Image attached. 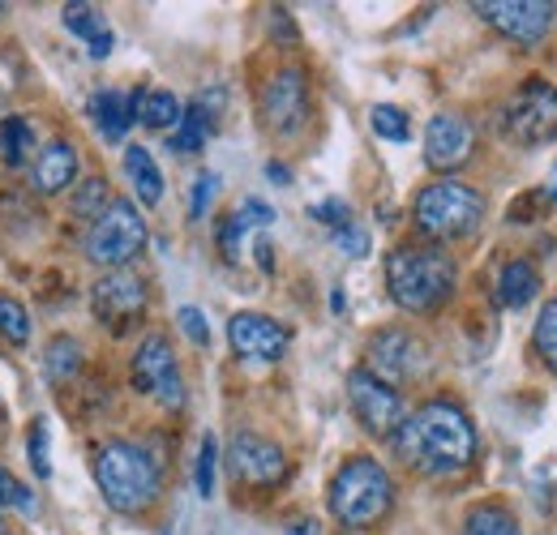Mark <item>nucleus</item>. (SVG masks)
I'll return each mask as SVG.
<instances>
[{
  "label": "nucleus",
  "instance_id": "nucleus-15",
  "mask_svg": "<svg viewBox=\"0 0 557 535\" xmlns=\"http://www.w3.org/2000/svg\"><path fill=\"white\" fill-rule=\"evenodd\" d=\"M227 343H232V351L240 356V360H278L283 351H287V326L275 322V318H267V313H236L232 322H227Z\"/></svg>",
  "mask_w": 557,
  "mask_h": 535
},
{
  "label": "nucleus",
  "instance_id": "nucleus-24",
  "mask_svg": "<svg viewBox=\"0 0 557 535\" xmlns=\"http://www.w3.org/2000/svg\"><path fill=\"white\" fill-rule=\"evenodd\" d=\"M181 99L172 90H141V103H138V121L146 129H176L181 121Z\"/></svg>",
  "mask_w": 557,
  "mask_h": 535
},
{
  "label": "nucleus",
  "instance_id": "nucleus-12",
  "mask_svg": "<svg viewBox=\"0 0 557 535\" xmlns=\"http://www.w3.org/2000/svg\"><path fill=\"white\" fill-rule=\"evenodd\" d=\"M429 364V351L417 335L408 331H382L369 343V373L386 386H399V382H412L420 377V369Z\"/></svg>",
  "mask_w": 557,
  "mask_h": 535
},
{
  "label": "nucleus",
  "instance_id": "nucleus-6",
  "mask_svg": "<svg viewBox=\"0 0 557 535\" xmlns=\"http://www.w3.org/2000/svg\"><path fill=\"white\" fill-rule=\"evenodd\" d=\"M146 249V219L129 198H116L103 206L95 227L86 232V262L108 270H121Z\"/></svg>",
  "mask_w": 557,
  "mask_h": 535
},
{
  "label": "nucleus",
  "instance_id": "nucleus-41",
  "mask_svg": "<svg viewBox=\"0 0 557 535\" xmlns=\"http://www.w3.org/2000/svg\"><path fill=\"white\" fill-rule=\"evenodd\" d=\"M545 198L557 201V163H554V176H549V185H545Z\"/></svg>",
  "mask_w": 557,
  "mask_h": 535
},
{
  "label": "nucleus",
  "instance_id": "nucleus-38",
  "mask_svg": "<svg viewBox=\"0 0 557 535\" xmlns=\"http://www.w3.org/2000/svg\"><path fill=\"white\" fill-rule=\"evenodd\" d=\"M313 219H322V223H331V227L339 232V227H348V223H351V219H348V201H339V198L322 201V206H313Z\"/></svg>",
  "mask_w": 557,
  "mask_h": 535
},
{
  "label": "nucleus",
  "instance_id": "nucleus-4",
  "mask_svg": "<svg viewBox=\"0 0 557 535\" xmlns=\"http://www.w3.org/2000/svg\"><path fill=\"white\" fill-rule=\"evenodd\" d=\"M95 480L112 510L141 514L159 497V468L134 441H108L95 459Z\"/></svg>",
  "mask_w": 557,
  "mask_h": 535
},
{
  "label": "nucleus",
  "instance_id": "nucleus-18",
  "mask_svg": "<svg viewBox=\"0 0 557 535\" xmlns=\"http://www.w3.org/2000/svg\"><path fill=\"white\" fill-rule=\"evenodd\" d=\"M73 176H77V150L70 141H48L35 159V189L39 194H61L73 185Z\"/></svg>",
  "mask_w": 557,
  "mask_h": 535
},
{
  "label": "nucleus",
  "instance_id": "nucleus-11",
  "mask_svg": "<svg viewBox=\"0 0 557 535\" xmlns=\"http://www.w3.org/2000/svg\"><path fill=\"white\" fill-rule=\"evenodd\" d=\"M348 399L356 420L373 437H391L404 424V399H399V390L386 386V382H377L369 369H356L348 377Z\"/></svg>",
  "mask_w": 557,
  "mask_h": 535
},
{
  "label": "nucleus",
  "instance_id": "nucleus-10",
  "mask_svg": "<svg viewBox=\"0 0 557 535\" xmlns=\"http://www.w3.org/2000/svg\"><path fill=\"white\" fill-rule=\"evenodd\" d=\"M90 309L108 331H129L146 313V283L129 270H108L95 287H90Z\"/></svg>",
  "mask_w": 557,
  "mask_h": 535
},
{
  "label": "nucleus",
  "instance_id": "nucleus-30",
  "mask_svg": "<svg viewBox=\"0 0 557 535\" xmlns=\"http://www.w3.org/2000/svg\"><path fill=\"white\" fill-rule=\"evenodd\" d=\"M0 335L9 338L13 347L30 343V313H26L13 296H0Z\"/></svg>",
  "mask_w": 557,
  "mask_h": 535
},
{
  "label": "nucleus",
  "instance_id": "nucleus-35",
  "mask_svg": "<svg viewBox=\"0 0 557 535\" xmlns=\"http://www.w3.org/2000/svg\"><path fill=\"white\" fill-rule=\"evenodd\" d=\"M176 322H181V331L194 338L198 347H207L210 343V326H207V318H202V309H194V304H185L181 313H176Z\"/></svg>",
  "mask_w": 557,
  "mask_h": 535
},
{
  "label": "nucleus",
  "instance_id": "nucleus-9",
  "mask_svg": "<svg viewBox=\"0 0 557 535\" xmlns=\"http://www.w3.org/2000/svg\"><path fill=\"white\" fill-rule=\"evenodd\" d=\"M134 386L141 395H154L163 407H185V382H181V364L172 356V343L163 335H146L134 356Z\"/></svg>",
  "mask_w": 557,
  "mask_h": 535
},
{
  "label": "nucleus",
  "instance_id": "nucleus-22",
  "mask_svg": "<svg viewBox=\"0 0 557 535\" xmlns=\"http://www.w3.org/2000/svg\"><path fill=\"white\" fill-rule=\"evenodd\" d=\"M125 172L134 181V194L146 206H159L163 201V172H159V163H154V154L146 146H129L125 150Z\"/></svg>",
  "mask_w": 557,
  "mask_h": 535
},
{
  "label": "nucleus",
  "instance_id": "nucleus-17",
  "mask_svg": "<svg viewBox=\"0 0 557 535\" xmlns=\"http://www.w3.org/2000/svg\"><path fill=\"white\" fill-rule=\"evenodd\" d=\"M138 103H141V90H134V95L99 90V95H90L86 112H90V121L99 125V134L108 137V141H121V137L129 134V125L138 121Z\"/></svg>",
  "mask_w": 557,
  "mask_h": 535
},
{
  "label": "nucleus",
  "instance_id": "nucleus-37",
  "mask_svg": "<svg viewBox=\"0 0 557 535\" xmlns=\"http://www.w3.org/2000/svg\"><path fill=\"white\" fill-rule=\"evenodd\" d=\"M335 240H339V249H344L348 258H364V253H369V236H364L356 223L339 227V232H335Z\"/></svg>",
  "mask_w": 557,
  "mask_h": 535
},
{
  "label": "nucleus",
  "instance_id": "nucleus-8",
  "mask_svg": "<svg viewBox=\"0 0 557 535\" xmlns=\"http://www.w3.org/2000/svg\"><path fill=\"white\" fill-rule=\"evenodd\" d=\"M476 13L497 35H506V39H515L523 48H536L554 30L557 4H545V0H481Z\"/></svg>",
  "mask_w": 557,
  "mask_h": 535
},
{
  "label": "nucleus",
  "instance_id": "nucleus-19",
  "mask_svg": "<svg viewBox=\"0 0 557 535\" xmlns=\"http://www.w3.org/2000/svg\"><path fill=\"white\" fill-rule=\"evenodd\" d=\"M271 223H275V210L258 198H249L240 210H232V214L223 219V227H219V249H223V258L236 262V258H240V240H245L253 227H271Z\"/></svg>",
  "mask_w": 557,
  "mask_h": 535
},
{
  "label": "nucleus",
  "instance_id": "nucleus-40",
  "mask_svg": "<svg viewBox=\"0 0 557 535\" xmlns=\"http://www.w3.org/2000/svg\"><path fill=\"white\" fill-rule=\"evenodd\" d=\"M287 535H318V523H309V519H305V523H292Z\"/></svg>",
  "mask_w": 557,
  "mask_h": 535
},
{
  "label": "nucleus",
  "instance_id": "nucleus-14",
  "mask_svg": "<svg viewBox=\"0 0 557 535\" xmlns=\"http://www.w3.org/2000/svg\"><path fill=\"white\" fill-rule=\"evenodd\" d=\"M262 116L278 137L296 134L309 116V82L300 69H278L262 90Z\"/></svg>",
  "mask_w": 557,
  "mask_h": 535
},
{
  "label": "nucleus",
  "instance_id": "nucleus-20",
  "mask_svg": "<svg viewBox=\"0 0 557 535\" xmlns=\"http://www.w3.org/2000/svg\"><path fill=\"white\" fill-rule=\"evenodd\" d=\"M65 26L90 48L95 61H103V57L112 52V43H116V39H112V26H108L103 13L90 9V4H65Z\"/></svg>",
  "mask_w": 557,
  "mask_h": 535
},
{
  "label": "nucleus",
  "instance_id": "nucleus-27",
  "mask_svg": "<svg viewBox=\"0 0 557 535\" xmlns=\"http://www.w3.org/2000/svg\"><path fill=\"white\" fill-rule=\"evenodd\" d=\"M30 146H35L30 121H22V116H9V121L0 125V154H4V163H26Z\"/></svg>",
  "mask_w": 557,
  "mask_h": 535
},
{
  "label": "nucleus",
  "instance_id": "nucleus-3",
  "mask_svg": "<svg viewBox=\"0 0 557 535\" xmlns=\"http://www.w3.org/2000/svg\"><path fill=\"white\" fill-rule=\"evenodd\" d=\"M395 484L377 459H348L331 480V514L344 527H373L391 514Z\"/></svg>",
  "mask_w": 557,
  "mask_h": 535
},
{
  "label": "nucleus",
  "instance_id": "nucleus-25",
  "mask_svg": "<svg viewBox=\"0 0 557 535\" xmlns=\"http://www.w3.org/2000/svg\"><path fill=\"white\" fill-rule=\"evenodd\" d=\"M77 369H82V343L73 335H57L48 343V351H44V373L52 382H61V377H70Z\"/></svg>",
  "mask_w": 557,
  "mask_h": 535
},
{
  "label": "nucleus",
  "instance_id": "nucleus-39",
  "mask_svg": "<svg viewBox=\"0 0 557 535\" xmlns=\"http://www.w3.org/2000/svg\"><path fill=\"white\" fill-rule=\"evenodd\" d=\"M267 176H271V181H278V185H287V181H292L283 163H267Z\"/></svg>",
  "mask_w": 557,
  "mask_h": 535
},
{
  "label": "nucleus",
  "instance_id": "nucleus-21",
  "mask_svg": "<svg viewBox=\"0 0 557 535\" xmlns=\"http://www.w3.org/2000/svg\"><path fill=\"white\" fill-rule=\"evenodd\" d=\"M541 291V274L532 262H506L502 274H497V304L502 309H523L532 304Z\"/></svg>",
  "mask_w": 557,
  "mask_h": 535
},
{
  "label": "nucleus",
  "instance_id": "nucleus-5",
  "mask_svg": "<svg viewBox=\"0 0 557 535\" xmlns=\"http://www.w3.org/2000/svg\"><path fill=\"white\" fill-rule=\"evenodd\" d=\"M412 219H417L420 232L433 236V240H459V236H472L481 227L485 198L463 181H437V185L417 194Z\"/></svg>",
  "mask_w": 557,
  "mask_h": 535
},
{
  "label": "nucleus",
  "instance_id": "nucleus-34",
  "mask_svg": "<svg viewBox=\"0 0 557 535\" xmlns=\"http://www.w3.org/2000/svg\"><path fill=\"white\" fill-rule=\"evenodd\" d=\"M214 459H219V441L214 437H202V450H198V493L210 497L214 493Z\"/></svg>",
  "mask_w": 557,
  "mask_h": 535
},
{
  "label": "nucleus",
  "instance_id": "nucleus-29",
  "mask_svg": "<svg viewBox=\"0 0 557 535\" xmlns=\"http://www.w3.org/2000/svg\"><path fill=\"white\" fill-rule=\"evenodd\" d=\"M369 121H373V134L386 137V141H408V137H412V121H408V112H404V108L377 103V108L369 112Z\"/></svg>",
  "mask_w": 557,
  "mask_h": 535
},
{
  "label": "nucleus",
  "instance_id": "nucleus-26",
  "mask_svg": "<svg viewBox=\"0 0 557 535\" xmlns=\"http://www.w3.org/2000/svg\"><path fill=\"white\" fill-rule=\"evenodd\" d=\"M463 535H523L515 514L502 510V506H476L468 519H463Z\"/></svg>",
  "mask_w": 557,
  "mask_h": 535
},
{
  "label": "nucleus",
  "instance_id": "nucleus-1",
  "mask_svg": "<svg viewBox=\"0 0 557 535\" xmlns=\"http://www.w3.org/2000/svg\"><path fill=\"white\" fill-rule=\"evenodd\" d=\"M395 455L420 475H455L472 468L476 459V428L463 407L433 399L404 415V424L391 433Z\"/></svg>",
  "mask_w": 557,
  "mask_h": 535
},
{
  "label": "nucleus",
  "instance_id": "nucleus-31",
  "mask_svg": "<svg viewBox=\"0 0 557 535\" xmlns=\"http://www.w3.org/2000/svg\"><path fill=\"white\" fill-rule=\"evenodd\" d=\"M0 510H22V514L35 510V493H30L17 475H9L4 468H0Z\"/></svg>",
  "mask_w": 557,
  "mask_h": 535
},
{
  "label": "nucleus",
  "instance_id": "nucleus-23",
  "mask_svg": "<svg viewBox=\"0 0 557 535\" xmlns=\"http://www.w3.org/2000/svg\"><path fill=\"white\" fill-rule=\"evenodd\" d=\"M207 137H210V112L202 103H194L189 112H181V121H176V129L168 137V146L176 154H198L207 146Z\"/></svg>",
  "mask_w": 557,
  "mask_h": 535
},
{
  "label": "nucleus",
  "instance_id": "nucleus-13",
  "mask_svg": "<svg viewBox=\"0 0 557 535\" xmlns=\"http://www.w3.org/2000/svg\"><path fill=\"white\" fill-rule=\"evenodd\" d=\"M227 468L249 488H271L287 475V459L275 441H267L258 433H236L227 446Z\"/></svg>",
  "mask_w": 557,
  "mask_h": 535
},
{
  "label": "nucleus",
  "instance_id": "nucleus-28",
  "mask_svg": "<svg viewBox=\"0 0 557 535\" xmlns=\"http://www.w3.org/2000/svg\"><path fill=\"white\" fill-rule=\"evenodd\" d=\"M532 343H536V356L557 373V300H545V309L536 318V331H532Z\"/></svg>",
  "mask_w": 557,
  "mask_h": 535
},
{
  "label": "nucleus",
  "instance_id": "nucleus-2",
  "mask_svg": "<svg viewBox=\"0 0 557 535\" xmlns=\"http://www.w3.org/2000/svg\"><path fill=\"white\" fill-rule=\"evenodd\" d=\"M455 258L433 245H404L386 258V287L391 300L408 313H437L455 296Z\"/></svg>",
  "mask_w": 557,
  "mask_h": 535
},
{
  "label": "nucleus",
  "instance_id": "nucleus-32",
  "mask_svg": "<svg viewBox=\"0 0 557 535\" xmlns=\"http://www.w3.org/2000/svg\"><path fill=\"white\" fill-rule=\"evenodd\" d=\"M26 446H30V468H35V475L48 480V475H52V463H48V424H44V420L30 424V441H26Z\"/></svg>",
  "mask_w": 557,
  "mask_h": 535
},
{
  "label": "nucleus",
  "instance_id": "nucleus-33",
  "mask_svg": "<svg viewBox=\"0 0 557 535\" xmlns=\"http://www.w3.org/2000/svg\"><path fill=\"white\" fill-rule=\"evenodd\" d=\"M103 198H108V185L95 176V181H86V189H77L73 210H77V214H86V219H99V214H103Z\"/></svg>",
  "mask_w": 557,
  "mask_h": 535
},
{
  "label": "nucleus",
  "instance_id": "nucleus-7",
  "mask_svg": "<svg viewBox=\"0 0 557 535\" xmlns=\"http://www.w3.org/2000/svg\"><path fill=\"white\" fill-rule=\"evenodd\" d=\"M502 129L510 141L519 146H541L557 134V86H549L545 77H528L515 99L502 112Z\"/></svg>",
  "mask_w": 557,
  "mask_h": 535
},
{
  "label": "nucleus",
  "instance_id": "nucleus-42",
  "mask_svg": "<svg viewBox=\"0 0 557 535\" xmlns=\"http://www.w3.org/2000/svg\"><path fill=\"white\" fill-rule=\"evenodd\" d=\"M0 535H4V523H0Z\"/></svg>",
  "mask_w": 557,
  "mask_h": 535
},
{
  "label": "nucleus",
  "instance_id": "nucleus-16",
  "mask_svg": "<svg viewBox=\"0 0 557 535\" xmlns=\"http://www.w3.org/2000/svg\"><path fill=\"white\" fill-rule=\"evenodd\" d=\"M472 146H476V134H472V125L463 116L437 112L429 121V129H424V163L437 167V172H455L459 163H468Z\"/></svg>",
  "mask_w": 557,
  "mask_h": 535
},
{
  "label": "nucleus",
  "instance_id": "nucleus-36",
  "mask_svg": "<svg viewBox=\"0 0 557 535\" xmlns=\"http://www.w3.org/2000/svg\"><path fill=\"white\" fill-rule=\"evenodd\" d=\"M214 185H219V176H214V172H202V176L194 181V198H189V214H194V219H202V214H207L210 198H214Z\"/></svg>",
  "mask_w": 557,
  "mask_h": 535
}]
</instances>
